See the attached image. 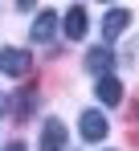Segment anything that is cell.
Listing matches in <instances>:
<instances>
[{
  "mask_svg": "<svg viewBox=\"0 0 139 151\" xmlns=\"http://www.w3.org/2000/svg\"><path fill=\"white\" fill-rule=\"evenodd\" d=\"M127 29H131V12H127V8H111V12L102 17V37H106V41H119Z\"/></svg>",
  "mask_w": 139,
  "mask_h": 151,
  "instance_id": "obj_2",
  "label": "cell"
},
{
  "mask_svg": "<svg viewBox=\"0 0 139 151\" xmlns=\"http://www.w3.org/2000/svg\"><path fill=\"white\" fill-rule=\"evenodd\" d=\"M0 70H4L8 78H25L29 70H33V57H29L25 49H12V45H8V49H0Z\"/></svg>",
  "mask_w": 139,
  "mask_h": 151,
  "instance_id": "obj_1",
  "label": "cell"
},
{
  "mask_svg": "<svg viewBox=\"0 0 139 151\" xmlns=\"http://www.w3.org/2000/svg\"><path fill=\"white\" fill-rule=\"evenodd\" d=\"M98 98L106 102V106H119V102H123V82H119V78H98Z\"/></svg>",
  "mask_w": 139,
  "mask_h": 151,
  "instance_id": "obj_8",
  "label": "cell"
},
{
  "mask_svg": "<svg viewBox=\"0 0 139 151\" xmlns=\"http://www.w3.org/2000/svg\"><path fill=\"white\" fill-rule=\"evenodd\" d=\"M82 139H90V143H98V139H106V114L102 110H82Z\"/></svg>",
  "mask_w": 139,
  "mask_h": 151,
  "instance_id": "obj_3",
  "label": "cell"
},
{
  "mask_svg": "<svg viewBox=\"0 0 139 151\" xmlns=\"http://www.w3.org/2000/svg\"><path fill=\"white\" fill-rule=\"evenodd\" d=\"M111 61H115V57H111V45H94V49L86 53V70H90V74H98V78H106Z\"/></svg>",
  "mask_w": 139,
  "mask_h": 151,
  "instance_id": "obj_6",
  "label": "cell"
},
{
  "mask_svg": "<svg viewBox=\"0 0 139 151\" xmlns=\"http://www.w3.org/2000/svg\"><path fill=\"white\" fill-rule=\"evenodd\" d=\"M4 151H25V143H8V147H4Z\"/></svg>",
  "mask_w": 139,
  "mask_h": 151,
  "instance_id": "obj_10",
  "label": "cell"
},
{
  "mask_svg": "<svg viewBox=\"0 0 139 151\" xmlns=\"http://www.w3.org/2000/svg\"><path fill=\"white\" fill-rule=\"evenodd\" d=\"M131 114H135V119H139V102H135V110H131Z\"/></svg>",
  "mask_w": 139,
  "mask_h": 151,
  "instance_id": "obj_11",
  "label": "cell"
},
{
  "mask_svg": "<svg viewBox=\"0 0 139 151\" xmlns=\"http://www.w3.org/2000/svg\"><path fill=\"white\" fill-rule=\"evenodd\" d=\"M53 33H57V12H37V21H33V41H53Z\"/></svg>",
  "mask_w": 139,
  "mask_h": 151,
  "instance_id": "obj_7",
  "label": "cell"
},
{
  "mask_svg": "<svg viewBox=\"0 0 139 151\" xmlns=\"http://www.w3.org/2000/svg\"><path fill=\"white\" fill-rule=\"evenodd\" d=\"M33 106H37V102H33V94H29V90H21V94H17V119L33 114Z\"/></svg>",
  "mask_w": 139,
  "mask_h": 151,
  "instance_id": "obj_9",
  "label": "cell"
},
{
  "mask_svg": "<svg viewBox=\"0 0 139 151\" xmlns=\"http://www.w3.org/2000/svg\"><path fill=\"white\" fill-rule=\"evenodd\" d=\"M62 29H66L70 41H82V37H86V8H82V4H74V8L66 12V21H62Z\"/></svg>",
  "mask_w": 139,
  "mask_h": 151,
  "instance_id": "obj_5",
  "label": "cell"
},
{
  "mask_svg": "<svg viewBox=\"0 0 139 151\" xmlns=\"http://www.w3.org/2000/svg\"><path fill=\"white\" fill-rule=\"evenodd\" d=\"M62 147H66V123H62V119H45L41 151H62Z\"/></svg>",
  "mask_w": 139,
  "mask_h": 151,
  "instance_id": "obj_4",
  "label": "cell"
}]
</instances>
